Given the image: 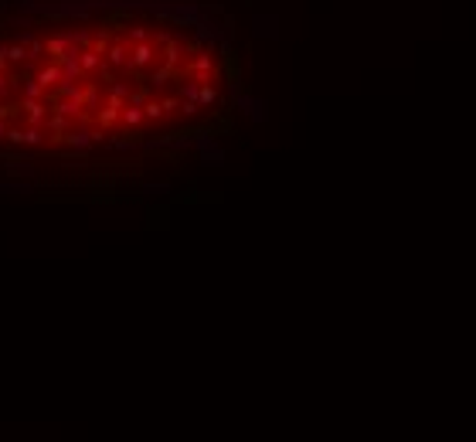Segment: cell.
<instances>
[{"instance_id": "obj_1", "label": "cell", "mask_w": 476, "mask_h": 442, "mask_svg": "<svg viewBox=\"0 0 476 442\" xmlns=\"http://www.w3.org/2000/svg\"><path fill=\"white\" fill-rule=\"evenodd\" d=\"M215 0H0V164H95L201 147L242 106Z\"/></svg>"}]
</instances>
